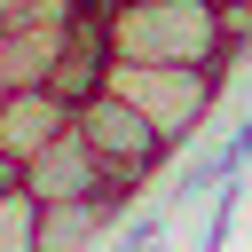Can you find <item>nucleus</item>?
<instances>
[{
	"mask_svg": "<svg viewBox=\"0 0 252 252\" xmlns=\"http://www.w3.org/2000/svg\"><path fill=\"white\" fill-rule=\"evenodd\" d=\"M110 55L118 63H205L228 79L236 39L220 0H110Z\"/></svg>",
	"mask_w": 252,
	"mask_h": 252,
	"instance_id": "obj_1",
	"label": "nucleus"
},
{
	"mask_svg": "<svg viewBox=\"0 0 252 252\" xmlns=\"http://www.w3.org/2000/svg\"><path fill=\"white\" fill-rule=\"evenodd\" d=\"M110 87L165 134V150L197 142V126L220 102V71H205V63H110Z\"/></svg>",
	"mask_w": 252,
	"mask_h": 252,
	"instance_id": "obj_2",
	"label": "nucleus"
},
{
	"mask_svg": "<svg viewBox=\"0 0 252 252\" xmlns=\"http://www.w3.org/2000/svg\"><path fill=\"white\" fill-rule=\"evenodd\" d=\"M71 126L87 134V150L110 165V181H118V189H142V181H150V173L173 158V150H165V134H158V126H150V118H142V110H134L118 87L87 94V102L71 110Z\"/></svg>",
	"mask_w": 252,
	"mask_h": 252,
	"instance_id": "obj_3",
	"label": "nucleus"
},
{
	"mask_svg": "<svg viewBox=\"0 0 252 252\" xmlns=\"http://www.w3.org/2000/svg\"><path fill=\"white\" fill-rule=\"evenodd\" d=\"M102 189H118V181H110V165L87 150V134H79V126H63V134H55L39 158H24V197H32V205L102 197ZM126 197H134V189H126Z\"/></svg>",
	"mask_w": 252,
	"mask_h": 252,
	"instance_id": "obj_4",
	"label": "nucleus"
},
{
	"mask_svg": "<svg viewBox=\"0 0 252 252\" xmlns=\"http://www.w3.org/2000/svg\"><path fill=\"white\" fill-rule=\"evenodd\" d=\"M134 197L102 189V197H63V205H32V252H102V236L118 228Z\"/></svg>",
	"mask_w": 252,
	"mask_h": 252,
	"instance_id": "obj_5",
	"label": "nucleus"
},
{
	"mask_svg": "<svg viewBox=\"0 0 252 252\" xmlns=\"http://www.w3.org/2000/svg\"><path fill=\"white\" fill-rule=\"evenodd\" d=\"M63 126H71V102H63L55 87H39V79H32V87H8V94H0V150H8L16 165H24V158H39Z\"/></svg>",
	"mask_w": 252,
	"mask_h": 252,
	"instance_id": "obj_6",
	"label": "nucleus"
},
{
	"mask_svg": "<svg viewBox=\"0 0 252 252\" xmlns=\"http://www.w3.org/2000/svg\"><path fill=\"white\" fill-rule=\"evenodd\" d=\"M0 252H32V197L24 189L0 197Z\"/></svg>",
	"mask_w": 252,
	"mask_h": 252,
	"instance_id": "obj_7",
	"label": "nucleus"
},
{
	"mask_svg": "<svg viewBox=\"0 0 252 252\" xmlns=\"http://www.w3.org/2000/svg\"><path fill=\"white\" fill-rule=\"evenodd\" d=\"M8 189H24V165H16L8 150H0V197H8Z\"/></svg>",
	"mask_w": 252,
	"mask_h": 252,
	"instance_id": "obj_8",
	"label": "nucleus"
},
{
	"mask_svg": "<svg viewBox=\"0 0 252 252\" xmlns=\"http://www.w3.org/2000/svg\"><path fill=\"white\" fill-rule=\"evenodd\" d=\"M32 8H47V0H0V24H16V16H32Z\"/></svg>",
	"mask_w": 252,
	"mask_h": 252,
	"instance_id": "obj_9",
	"label": "nucleus"
},
{
	"mask_svg": "<svg viewBox=\"0 0 252 252\" xmlns=\"http://www.w3.org/2000/svg\"><path fill=\"white\" fill-rule=\"evenodd\" d=\"M8 87H16V79H8V63H0V94H8Z\"/></svg>",
	"mask_w": 252,
	"mask_h": 252,
	"instance_id": "obj_10",
	"label": "nucleus"
}]
</instances>
